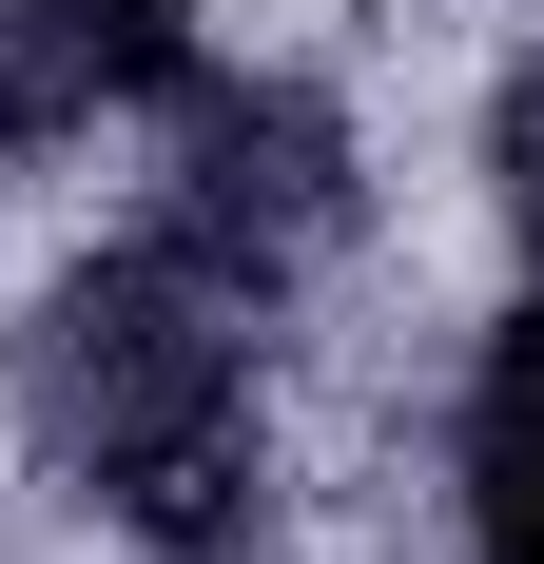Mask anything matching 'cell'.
Returning <instances> with one entry per match:
<instances>
[{
    "label": "cell",
    "mask_w": 544,
    "mask_h": 564,
    "mask_svg": "<svg viewBox=\"0 0 544 564\" xmlns=\"http://www.w3.org/2000/svg\"><path fill=\"white\" fill-rule=\"evenodd\" d=\"M0 429L58 507L137 564H253L272 545V312L175 253L156 215L58 253L0 332Z\"/></svg>",
    "instance_id": "1"
},
{
    "label": "cell",
    "mask_w": 544,
    "mask_h": 564,
    "mask_svg": "<svg viewBox=\"0 0 544 564\" xmlns=\"http://www.w3.org/2000/svg\"><path fill=\"white\" fill-rule=\"evenodd\" d=\"M156 234L175 253H215L253 312L350 273V234H370V137L330 98L312 58H195L156 98Z\"/></svg>",
    "instance_id": "2"
},
{
    "label": "cell",
    "mask_w": 544,
    "mask_h": 564,
    "mask_svg": "<svg viewBox=\"0 0 544 564\" xmlns=\"http://www.w3.org/2000/svg\"><path fill=\"white\" fill-rule=\"evenodd\" d=\"M195 20L215 0H0V175L78 156L98 117H156L195 78Z\"/></svg>",
    "instance_id": "3"
},
{
    "label": "cell",
    "mask_w": 544,
    "mask_h": 564,
    "mask_svg": "<svg viewBox=\"0 0 544 564\" xmlns=\"http://www.w3.org/2000/svg\"><path fill=\"white\" fill-rule=\"evenodd\" d=\"M447 507H467V564H544V292L447 390Z\"/></svg>",
    "instance_id": "4"
},
{
    "label": "cell",
    "mask_w": 544,
    "mask_h": 564,
    "mask_svg": "<svg viewBox=\"0 0 544 564\" xmlns=\"http://www.w3.org/2000/svg\"><path fill=\"white\" fill-rule=\"evenodd\" d=\"M467 175H487V215H505V253L544 273V40L487 78V137H467Z\"/></svg>",
    "instance_id": "5"
}]
</instances>
